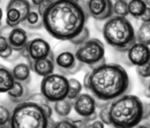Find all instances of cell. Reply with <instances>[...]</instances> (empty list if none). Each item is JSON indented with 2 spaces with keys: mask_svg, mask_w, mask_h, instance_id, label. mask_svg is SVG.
Here are the masks:
<instances>
[{
  "mask_svg": "<svg viewBox=\"0 0 150 128\" xmlns=\"http://www.w3.org/2000/svg\"><path fill=\"white\" fill-rule=\"evenodd\" d=\"M7 93H8L9 100L16 104L26 101L31 95L30 89L28 88V84L17 81V80H14L13 87Z\"/></svg>",
  "mask_w": 150,
  "mask_h": 128,
  "instance_id": "2e32d148",
  "label": "cell"
},
{
  "mask_svg": "<svg viewBox=\"0 0 150 128\" xmlns=\"http://www.w3.org/2000/svg\"><path fill=\"white\" fill-rule=\"evenodd\" d=\"M71 122H73V124H74L76 128L87 127V124H88L85 122V120L84 119H82V120H71Z\"/></svg>",
  "mask_w": 150,
  "mask_h": 128,
  "instance_id": "4dcf8cb0",
  "label": "cell"
},
{
  "mask_svg": "<svg viewBox=\"0 0 150 128\" xmlns=\"http://www.w3.org/2000/svg\"><path fill=\"white\" fill-rule=\"evenodd\" d=\"M69 91V81L66 76L51 74L43 78L40 84V92L50 103L64 100Z\"/></svg>",
  "mask_w": 150,
  "mask_h": 128,
  "instance_id": "52a82bcc",
  "label": "cell"
},
{
  "mask_svg": "<svg viewBox=\"0 0 150 128\" xmlns=\"http://www.w3.org/2000/svg\"><path fill=\"white\" fill-rule=\"evenodd\" d=\"M54 128H76L74 124H73V122H71V120H69V119L61 120H58L57 122H54Z\"/></svg>",
  "mask_w": 150,
  "mask_h": 128,
  "instance_id": "f1b7e54d",
  "label": "cell"
},
{
  "mask_svg": "<svg viewBox=\"0 0 150 128\" xmlns=\"http://www.w3.org/2000/svg\"><path fill=\"white\" fill-rule=\"evenodd\" d=\"M144 3H145L146 5L149 6V4H150V0H144Z\"/></svg>",
  "mask_w": 150,
  "mask_h": 128,
  "instance_id": "8d00e7d4",
  "label": "cell"
},
{
  "mask_svg": "<svg viewBox=\"0 0 150 128\" xmlns=\"http://www.w3.org/2000/svg\"><path fill=\"white\" fill-rule=\"evenodd\" d=\"M12 74L14 80L29 84L31 82V68L28 63H18L13 68Z\"/></svg>",
  "mask_w": 150,
  "mask_h": 128,
  "instance_id": "ac0fdd59",
  "label": "cell"
},
{
  "mask_svg": "<svg viewBox=\"0 0 150 128\" xmlns=\"http://www.w3.org/2000/svg\"><path fill=\"white\" fill-rule=\"evenodd\" d=\"M12 112L5 105L0 104V127H10Z\"/></svg>",
  "mask_w": 150,
  "mask_h": 128,
  "instance_id": "d4e9b609",
  "label": "cell"
},
{
  "mask_svg": "<svg viewBox=\"0 0 150 128\" xmlns=\"http://www.w3.org/2000/svg\"><path fill=\"white\" fill-rule=\"evenodd\" d=\"M9 42H8V39H7L6 36L0 35V53L4 52L7 49L9 48Z\"/></svg>",
  "mask_w": 150,
  "mask_h": 128,
  "instance_id": "f546056e",
  "label": "cell"
},
{
  "mask_svg": "<svg viewBox=\"0 0 150 128\" xmlns=\"http://www.w3.org/2000/svg\"><path fill=\"white\" fill-rule=\"evenodd\" d=\"M29 66L31 68V71L35 72L39 76H46L53 74L56 65H54V54L53 51H51L48 57L38 60L27 59Z\"/></svg>",
  "mask_w": 150,
  "mask_h": 128,
  "instance_id": "4fadbf2b",
  "label": "cell"
},
{
  "mask_svg": "<svg viewBox=\"0 0 150 128\" xmlns=\"http://www.w3.org/2000/svg\"><path fill=\"white\" fill-rule=\"evenodd\" d=\"M102 35L106 43L118 52L126 53L136 42L135 30L126 17L112 16L102 28Z\"/></svg>",
  "mask_w": 150,
  "mask_h": 128,
  "instance_id": "277c9868",
  "label": "cell"
},
{
  "mask_svg": "<svg viewBox=\"0 0 150 128\" xmlns=\"http://www.w3.org/2000/svg\"><path fill=\"white\" fill-rule=\"evenodd\" d=\"M25 28L30 29V30H39L43 27L42 23V16L38 12V8L35 6H32V9L28 16L25 18L22 23Z\"/></svg>",
  "mask_w": 150,
  "mask_h": 128,
  "instance_id": "e0dca14e",
  "label": "cell"
},
{
  "mask_svg": "<svg viewBox=\"0 0 150 128\" xmlns=\"http://www.w3.org/2000/svg\"><path fill=\"white\" fill-rule=\"evenodd\" d=\"M75 57L84 65H88L91 69L106 62L104 45L98 38H89L79 45L75 52Z\"/></svg>",
  "mask_w": 150,
  "mask_h": 128,
  "instance_id": "8992f818",
  "label": "cell"
},
{
  "mask_svg": "<svg viewBox=\"0 0 150 128\" xmlns=\"http://www.w3.org/2000/svg\"><path fill=\"white\" fill-rule=\"evenodd\" d=\"M137 74L141 78H149L150 76V62H147L144 65L136 66Z\"/></svg>",
  "mask_w": 150,
  "mask_h": 128,
  "instance_id": "4316f807",
  "label": "cell"
},
{
  "mask_svg": "<svg viewBox=\"0 0 150 128\" xmlns=\"http://www.w3.org/2000/svg\"><path fill=\"white\" fill-rule=\"evenodd\" d=\"M89 16L98 21L107 20L113 16L112 0H85Z\"/></svg>",
  "mask_w": 150,
  "mask_h": 128,
  "instance_id": "7c38bea8",
  "label": "cell"
},
{
  "mask_svg": "<svg viewBox=\"0 0 150 128\" xmlns=\"http://www.w3.org/2000/svg\"><path fill=\"white\" fill-rule=\"evenodd\" d=\"M89 38H90V31L88 28L85 27L79 35H76L75 38L71 39L70 42L76 46H79L80 44H82L83 42H85L86 40H88Z\"/></svg>",
  "mask_w": 150,
  "mask_h": 128,
  "instance_id": "484cf974",
  "label": "cell"
},
{
  "mask_svg": "<svg viewBox=\"0 0 150 128\" xmlns=\"http://www.w3.org/2000/svg\"><path fill=\"white\" fill-rule=\"evenodd\" d=\"M116 1H117V0H116ZM125 1H126V0H125Z\"/></svg>",
  "mask_w": 150,
  "mask_h": 128,
  "instance_id": "ab89813d",
  "label": "cell"
},
{
  "mask_svg": "<svg viewBox=\"0 0 150 128\" xmlns=\"http://www.w3.org/2000/svg\"><path fill=\"white\" fill-rule=\"evenodd\" d=\"M98 117H100V120L106 125H111L110 118H109V106L100 108V111L98 114Z\"/></svg>",
  "mask_w": 150,
  "mask_h": 128,
  "instance_id": "83f0119b",
  "label": "cell"
},
{
  "mask_svg": "<svg viewBox=\"0 0 150 128\" xmlns=\"http://www.w3.org/2000/svg\"><path fill=\"white\" fill-rule=\"evenodd\" d=\"M105 124L101 122V120H95L93 123H88L87 127H94V128H103Z\"/></svg>",
  "mask_w": 150,
  "mask_h": 128,
  "instance_id": "836d02e7",
  "label": "cell"
},
{
  "mask_svg": "<svg viewBox=\"0 0 150 128\" xmlns=\"http://www.w3.org/2000/svg\"><path fill=\"white\" fill-rule=\"evenodd\" d=\"M53 110L58 117L61 118L68 117L73 110V101L69 100L68 98H64V100L54 102Z\"/></svg>",
  "mask_w": 150,
  "mask_h": 128,
  "instance_id": "ffe728a7",
  "label": "cell"
},
{
  "mask_svg": "<svg viewBox=\"0 0 150 128\" xmlns=\"http://www.w3.org/2000/svg\"><path fill=\"white\" fill-rule=\"evenodd\" d=\"M127 57L131 64L135 65V66H140V65L147 63L150 59L149 47L142 43L135 42L127 50Z\"/></svg>",
  "mask_w": 150,
  "mask_h": 128,
  "instance_id": "5bb4252c",
  "label": "cell"
},
{
  "mask_svg": "<svg viewBox=\"0 0 150 128\" xmlns=\"http://www.w3.org/2000/svg\"><path fill=\"white\" fill-rule=\"evenodd\" d=\"M31 9L28 0H11L6 8V24L11 28L17 27L25 20Z\"/></svg>",
  "mask_w": 150,
  "mask_h": 128,
  "instance_id": "ba28073f",
  "label": "cell"
},
{
  "mask_svg": "<svg viewBox=\"0 0 150 128\" xmlns=\"http://www.w3.org/2000/svg\"><path fill=\"white\" fill-rule=\"evenodd\" d=\"M47 1H48L49 3H52V2L54 1V0H47Z\"/></svg>",
  "mask_w": 150,
  "mask_h": 128,
  "instance_id": "74e56055",
  "label": "cell"
},
{
  "mask_svg": "<svg viewBox=\"0 0 150 128\" xmlns=\"http://www.w3.org/2000/svg\"><path fill=\"white\" fill-rule=\"evenodd\" d=\"M89 17L85 0H54L42 14V23L54 38L70 41L86 27Z\"/></svg>",
  "mask_w": 150,
  "mask_h": 128,
  "instance_id": "6da1fadb",
  "label": "cell"
},
{
  "mask_svg": "<svg viewBox=\"0 0 150 128\" xmlns=\"http://www.w3.org/2000/svg\"><path fill=\"white\" fill-rule=\"evenodd\" d=\"M83 87L95 100L112 101L127 93L130 79L122 65L105 62L87 73L83 78Z\"/></svg>",
  "mask_w": 150,
  "mask_h": 128,
  "instance_id": "7a4b0ae2",
  "label": "cell"
},
{
  "mask_svg": "<svg viewBox=\"0 0 150 128\" xmlns=\"http://www.w3.org/2000/svg\"><path fill=\"white\" fill-rule=\"evenodd\" d=\"M73 108L76 114L85 120L87 123L98 118V114L96 113V101L90 93H80L73 102Z\"/></svg>",
  "mask_w": 150,
  "mask_h": 128,
  "instance_id": "9c48e42d",
  "label": "cell"
},
{
  "mask_svg": "<svg viewBox=\"0 0 150 128\" xmlns=\"http://www.w3.org/2000/svg\"><path fill=\"white\" fill-rule=\"evenodd\" d=\"M14 82L12 71L8 67L0 64V93H7Z\"/></svg>",
  "mask_w": 150,
  "mask_h": 128,
  "instance_id": "d6986e66",
  "label": "cell"
},
{
  "mask_svg": "<svg viewBox=\"0 0 150 128\" xmlns=\"http://www.w3.org/2000/svg\"><path fill=\"white\" fill-rule=\"evenodd\" d=\"M148 106L134 95L124 94L117 98L109 105L111 125L120 128L138 126L142 120L148 118Z\"/></svg>",
  "mask_w": 150,
  "mask_h": 128,
  "instance_id": "3957f363",
  "label": "cell"
},
{
  "mask_svg": "<svg viewBox=\"0 0 150 128\" xmlns=\"http://www.w3.org/2000/svg\"><path fill=\"white\" fill-rule=\"evenodd\" d=\"M51 51L52 50L49 43L44 38L38 36L28 40L26 47L20 53L26 59L38 60L48 57Z\"/></svg>",
  "mask_w": 150,
  "mask_h": 128,
  "instance_id": "8fae6325",
  "label": "cell"
},
{
  "mask_svg": "<svg viewBox=\"0 0 150 128\" xmlns=\"http://www.w3.org/2000/svg\"><path fill=\"white\" fill-rule=\"evenodd\" d=\"M10 1H11V0H10Z\"/></svg>",
  "mask_w": 150,
  "mask_h": 128,
  "instance_id": "60d3db41",
  "label": "cell"
},
{
  "mask_svg": "<svg viewBox=\"0 0 150 128\" xmlns=\"http://www.w3.org/2000/svg\"><path fill=\"white\" fill-rule=\"evenodd\" d=\"M2 17H3V12H2V9L0 8V27L2 26Z\"/></svg>",
  "mask_w": 150,
  "mask_h": 128,
  "instance_id": "d590c367",
  "label": "cell"
},
{
  "mask_svg": "<svg viewBox=\"0 0 150 128\" xmlns=\"http://www.w3.org/2000/svg\"><path fill=\"white\" fill-rule=\"evenodd\" d=\"M69 81V91H68V95L67 98L69 100H75L76 97L79 96L82 90V85L78 79L76 78H68Z\"/></svg>",
  "mask_w": 150,
  "mask_h": 128,
  "instance_id": "603a6c76",
  "label": "cell"
},
{
  "mask_svg": "<svg viewBox=\"0 0 150 128\" xmlns=\"http://www.w3.org/2000/svg\"><path fill=\"white\" fill-rule=\"evenodd\" d=\"M113 14L117 16L126 17L128 16L127 1L125 0H117L113 4Z\"/></svg>",
  "mask_w": 150,
  "mask_h": 128,
  "instance_id": "cb8c5ba5",
  "label": "cell"
},
{
  "mask_svg": "<svg viewBox=\"0 0 150 128\" xmlns=\"http://www.w3.org/2000/svg\"><path fill=\"white\" fill-rule=\"evenodd\" d=\"M0 2H1V0H0Z\"/></svg>",
  "mask_w": 150,
  "mask_h": 128,
  "instance_id": "f35d334b",
  "label": "cell"
},
{
  "mask_svg": "<svg viewBox=\"0 0 150 128\" xmlns=\"http://www.w3.org/2000/svg\"><path fill=\"white\" fill-rule=\"evenodd\" d=\"M43 2H48V1H47V0H32V6L38 7L40 4H42Z\"/></svg>",
  "mask_w": 150,
  "mask_h": 128,
  "instance_id": "e575fe53",
  "label": "cell"
},
{
  "mask_svg": "<svg viewBox=\"0 0 150 128\" xmlns=\"http://www.w3.org/2000/svg\"><path fill=\"white\" fill-rule=\"evenodd\" d=\"M10 46L16 52H21L27 45L28 34L24 29L20 27H14L11 29L8 36H7Z\"/></svg>",
  "mask_w": 150,
  "mask_h": 128,
  "instance_id": "9a60e30c",
  "label": "cell"
},
{
  "mask_svg": "<svg viewBox=\"0 0 150 128\" xmlns=\"http://www.w3.org/2000/svg\"><path fill=\"white\" fill-rule=\"evenodd\" d=\"M140 19H142V22H150V9H149V6L146 8L145 12L142 13V16L140 17Z\"/></svg>",
  "mask_w": 150,
  "mask_h": 128,
  "instance_id": "d6a6232c",
  "label": "cell"
},
{
  "mask_svg": "<svg viewBox=\"0 0 150 128\" xmlns=\"http://www.w3.org/2000/svg\"><path fill=\"white\" fill-rule=\"evenodd\" d=\"M54 65L59 74L66 76L76 75L84 66L83 63L76 59L75 54L69 51L61 52L54 56Z\"/></svg>",
  "mask_w": 150,
  "mask_h": 128,
  "instance_id": "30bf717a",
  "label": "cell"
},
{
  "mask_svg": "<svg viewBox=\"0 0 150 128\" xmlns=\"http://www.w3.org/2000/svg\"><path fill=\"white\" fill-rule=\"evenodd\" d=\"M13 53V48L11 46H9V48L7 49L6 51H4V52H2V53H0V57L3 58V59H8V58L12 56Z\"/></svg>",
  "mask_w": 150,
  "mask_h": 128,
  "instance_id": "1f68e13d",
  "label": "cell"
},
{
  "mask_svg": "<svg viewBox=\"0 0 150 128\" xmlns=\"http://www.w3.org/2000/svg\"><path fill=\"white\" fill-rule=\"evenodd\" d=\"M136 42L149 46L150 43V22H142L137 33H135Z\"/></svg>",
  "mask_w": 150,
  "mask_h": 128,
  "instance_id": "7402d4cb",
  "label": "cell"
},
{
  "mask_svg": "<svg viewBox=\"0 0 150 128\" xmlns=\"http://www.w3.org/2000/svg\"><path fill=\"white\" fill-rule=\"evenodd\" d=\"M147 7L144 0H129L127 2L128 14H131L134 18H140Z\"/></svg>",
  "mask_w": 150,
  "mask_h": 128,
  "instance_id": "44dd1931",
  "label": "cell"
},
{
  "mask_svg": "<svg viewBox=\"0 0 150 128\" xmlns=\"http://www.w3.org/2000/svg\"><path fill=\"white\" fill-rule=\"evenodd\" d=\"M49 119L41 105L26 100L16 104L12 112L10 127L12 128H47Z\"/></svg>",
  "mask_w": 150,
  "mask_h": 128,
  "instance_id": "5b68a950",
  "label": "cell"
}]
</instances>
